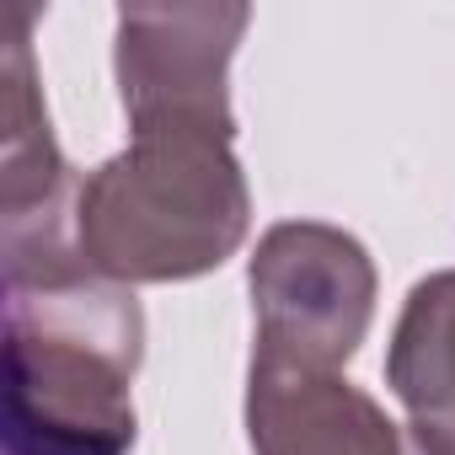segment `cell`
I'll use <instances>...</instances> for the list:
<instances>
[{
    "label": "cell",
    "mask_w": 455,
    "mask_h": 455,
    "mask_svg": "<svg viewBox=\"0 0 455 455\" xmlns=\"http://www.w3.org/2000/svg\"><path fill=\"white\" fill-rule=\"evenodd\" d=\"M145 316L86 263L6 279V455H129Z\"/></svg>",
    "instance_id": "cell-1"
},
{
    "label": "cell",
    "mask_w": 455,
    "mask_h": 455,
    "mask_svg": "<svg viewBox=\"0 0 455 455\" xmlns=\"http://www.w3.org/2000/svg\"><path fill=\"white\" fill-rule=\"evenodd\" d=\"M231 129H134L76 198L81 263L108 284H182L236 258L252 193Z\"/></svg>",
    "instance_id": "cell-2"
},
{
    "label": "cell",
    "mask_w": 455,
    "mask_h": 455,
    "mask_svg": "<svg viewBox=\"0 0 455 455\" xmlns=\"http://www.w3.org/2000/svg\"><path fill=\"white\" fill-rule=\"evenodd\" d=\"M252 316L258 354L343 370L375 316V263L338 225L284 220L252 252Z\"/></svg>",
    "instance_id": "cell-3"
},
{
    "label": "cell",
    "mask_w": 455,
    "mask_h": 455,
    "mask_svg": "<svg viewBox=\"0 0 455 455\" xmlns=\"http://www.w3.org/2000/svg\"><path fill=\"white\" fill-rule=\"evenodd\" d=\"M33 12L12 6L0 33V247H6V279L60 274L81 263L76 247V198L81 182L54 145L49 108L38 92L33 49H28Z\"/></svg>",
    "instance_id": "cell-4"
},
{
    "label": "cell",
    "mask_w": 455,
    "mask_h": 455,
    "mask_svg": "<svg viewBox=\"0 0 455 455\" xmlns=\"http://www.w3.org/2000/svg\"><path fill=\"white\" fill-rule=\"evenodd\" d=\"M247 6H129L118 12L113 70L129 129H231V76L236 44L247 33Z\"/></svg>",
    "instance_id": "cell-5"
},
{
    "label": "cell",
    "mask_w": 455,
    "mask_h": 455,
    "mask_svg": "<svg viewBox=\"0 0 455 455\" xmlns=\"http://www.w3.org/2000/svg\"><path fill=\"white\" fill-rule=\"evenodd\" d=\"M247 434L258 455H423L407 423L338 370L290 364L252 348Z\"/></svg>",
    "instance_id": "cell-6"
},
{
    "label": "cell",
    "mask_w": 455,
    "mask_h": 455,
    "mask_svg": "<svg viewBox=\"0 0 455 455\" xmlns=\"http://www.w3.org/2000/svg\"><path fill=\"white\" fill-rule=\"evenodd\" d=\"M386 386L407 407L418 450L455 455V268L412 284L391 332Z\"/></svg>",
    "instance_id": "cell-7"
}]
</instances>
